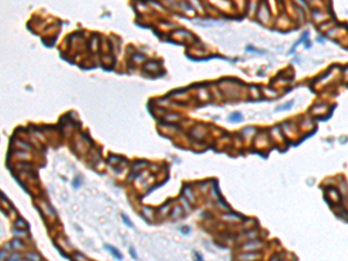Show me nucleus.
I'll return each instance as SVG.
<instances>
[{"label": "nucleus", "instance_id": "obj_1", "mask_svg": "<svg viewBox=\"0 0 348 261\" xmlns=\"http://www.w3.org/2000/svg\"><path fill=\"white\" fill-rule=\"evenodd\" d=\"M104 248L115 258V259H117L118 261H122L123 260V255L120 253V251L117 250V248H115L114 246H111V245H104Z\"/></svg>", "mask_w": 348, "mask_h": 261}, {"label": "nucleus", "instance_id": "obj_2", "mask_svg": "<svg viewBox=\"0 0 348 261\" xmlns=\"http://www.w3.org/2000/svg\"><path fill=\"white\" fill-rule=\"evenodd\" d=\"M122 221H123V223L128 226V228H130V229H132L134 228V225H132V222L129 219V217L128 216H125V215H122Z\"/></svg>", "mask_w": 348, "mask_h": 261}, {"label": "nucleus", "instance_id": "obj_3", "mask_svg": "<svg viewBox=\"0 0 348 261\" xmlns=\"http://www.w3.org/2000/svg\"><path fill=\"white\" fill-rule=\"evenodd\" d=\"M242 118H243V116H242L239 113H235V114H232V115L230 116V120H231V121H242Z\"/></svg>", "mask_w": 348, "mask_h": 261}, {"label": "nucleus", "instance_id": "obj_4", "mask_svg": "<svg viewBox=\"0 0 348 261\" xmlns=\"http://www.w3.org/2000/svg\"><path fill=\"white\" fill-rule=\"evenodd\" d=\"M28 259H30V260H35V261H41V258H40L37 254H35V253H30V254H28Z\"/></svg>", "mask_w": 348, "mask_h": 261}, {"label": "nucleus", "instance_id": "obj_5", "mask_svg": "<svg viewBox=\"0 0 348 261\" xmlns=\"http://www.w3.org/2000/svg\"><path fill=\"white\" fill-rule=\"evenodd\" d=\"M80 186V177H76L74 180H73V187L74 188H78Z\"/></svg>", "mask_w": 348, "mask_h": 261}, {"label": "nucleus", "instance_id": "obj_6", "mask_svg": "<svg viewBox=\"0 0 348 261\" xmlns=\"http://www.w3.org/2000/svg\"><path fill=\"white\" fill-rule=\"evenodd\" d=\"M129 251H130V255H131V258H132V259H137V258H138V257H137V254H136V251L134 250V247H130V250H129Z\"/></svg>", "mask_w": 348, "mask_h": 261}, {"label": "nucleus", "instance_id": "obj_7", "mask_svg": "<svg viewBox=\"0 0 348 261\" xmlns=\"http://www.w3.org/2000/svg\"><path fill=\"white\" fill-rule=\"evenodd\" d=\"M194 255H195V261H204V259H203V257L200 254V253H197V252H195L194 253Z\"/></svg>", "mask_w": 348, "mask_h": 261}, {"label": "nucleus", "instance_id": "obj_8", "mask_svg": "<svg viewBox=\"0 0 348 261\" xmlns=\"http://www.w3.org/2000/svg\"><path fill=\"white\" fill-rule=\"evenodd\" d=\"M291 106H292V102H288V104H287V106H282V107H278L277 109H278V110H280V109H283V110H284V109H289V108H290Z\"/></svg>", "mask_w": 348, "mask_h": 261}, {"label": "nucleus", "instance_id": "obj_9", "mask_svg": "<svg viewBox=\"0 0 348 261\" xmlns=\"http://www.w3.org/2000/svg\"><path fill=\"white\" fill-rule=\"evenodd\" d=\"M16 225L20 226V228H24V226H26V223H24V222H20V221H17V222H16Z\"/></svg>", "mask_w": 348, "mask_h": 261}, {"label": "nucleus", "instance_id": "obj_10", "mask_svg": "<svg viewBox=\"0 0 348 261\" xmlns=\"http://www.w3.org/2000/svg\"><path fill=\"white\" fill-rule=\"evenodd\" d=\"M181 230H182V231H184V235H187V233H188V231H189V229H188V228H182Z\"/></svg>", "mask_w": 348, "mask_h": 261}]
</instances>
